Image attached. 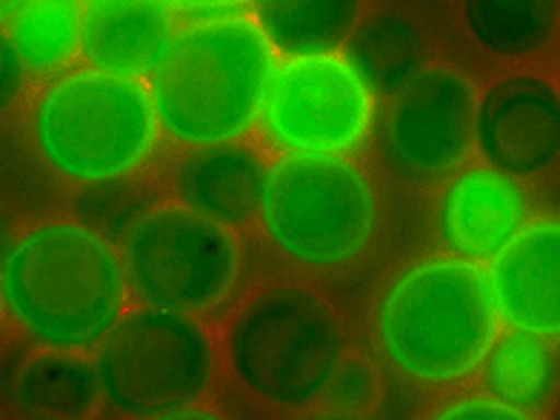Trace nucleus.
I'll use <instances>...</instances> for the list:
<instances>
[{"instance_id":"f257e3e1","label":"nucleus","mask_w":560,"mask_h":420,"mask_svg":"<svg viewBox=\"0 0 560 420\" xmlns=\"http://www.w3.org/2000/svg\"><path fill=\"white\" fill-rule=\"evenodd\" d=\"M0 292L18 324L49 349L74 352L104 340L126 298L118 252L83 223H49L12 244Z\"/></svg>"},{"instance_id":"f03ea898","label":"nucleus","mask_w":560,"mask_h":420,"mask_svg":"<svg viewBox=\"0 0 560 420\" xmlns=\"http://www.w3.org/2000/svg\"><path fill=\"white\" fill-rule=\"evenodd\" d=\"M272 72V46L255 23L226 18L175 32L149 72L158 124L186 147L244 138Z\"/></svg>"},{"instance_id":"7ed1b4c3","label":"nucleus","mask_w":560,"mask_h":420,"mask_svg":"<svg viewBox=\"0 0 560 420\" xmlns=\"http://www.w3.org/2000/svg\"><path fill=\"white\" fill-rule=\"evenodd\" d=\"M498 329L489 275L469 260L427 258L389 280L377 301L386 361L420 384L472 375Z\"/></svg>"},{"instance_id":"20e7f679","label":"nucleus","mask_w":560,"mask_h":420,"mask_svg":"<svg viewBox=\"0 0 560 420\" xmlns=\"http://www.w3.org/2000/svg\"><path fill=\"white\" fill-rule=\"evenodd\" d=\"M149 89L89 69L46 86L35 138L46 163L74 184H106L147 161L158 140Z\"/></svg>"},{"instance_id":"39448f33","label":"nucleus","mask_w":560,"mask_h":420,"mask_svg":"<svg viewBox=\"0 0 560 420\" xmlns=\"http://www.w3.org/2000/svg\"><path fill=\"white\" fill-rule=\"evenodd\" d=\"M260 223L287 258L343 269L363 258L377 232V198L340 155H283L266 170Z\"/></svg>"},{"instance_id":"423d86ee","label":"nucleus","mask_w":560,"mask_h":420,"mask_svg":"<svg viewBox=\"0 0 560 420\" xmlns=\"http://www.w3.org/2000/svg\"><path fill=\"white\" fill-rule=\"evenodd\" d=\"M241 384L280 406L315 400L340 358L332 310L306 289L278 287L252 303L229 338Z\"/></svg>"},{"instance_id":"0eeeda50","label":"nucleus","mask_w":560,"mask_h":420,"mask_svg":"<svg viewBox=\"0 0 560 420\" xmlns=\"http://www.w3.org/2000/svg\"><path fill=\"white\" fill-rule=\"evenodd\" d=\"M97 384L112 409L132 418L184 409L209 384L207 335L180 312H126L101 340Z\"/></svg>"},{"instance_id":"6e6552de","label":"nucleus","mask_w":560,"mask_h":420,"mask_svg":"<svg viewBox=\"0 0 560 420\" xmlns=\"http://www.w3.org/2000/svg\"><path fill=\"white\" fill-rule=\"evenodd\" d=\"M120 266L143 306L198 315L232 287L237 246L226 229L184 203L158 207L124 232Z\"/></svg>"},{"instance_id":"1a4fd4ad","label":"nucleus","mask_w":560,"mask_h":420,"mask_svg":"<svg viewBox=\"0 0 560 420\" xmlns=\"http://www.w3.org/2000/svg\"><path fill=\"white\" fill-rule=\"evenodd\" d=\"M475 92L452 69H423L372 115L386 170L412 186L443 184L475 140Z\"/></svg>"},{"instance_id":"9d476101","label":"nucleus","mask_w":560,"mask_h":420,"mask_svg":"<svg viewBox=\"0 0 560 420\" xmlns=\"http://www.w3.org/2000/svg\"><path fill=\"white\" fill-rule=\"evenodd\" d=\"M258 126L280 155H343L366 135L369 95L340 60L292 58L266 83Z\"/></svg>"},{"instance_id":"9b49d317","label":"nucleus","mask_w":560,"mask_h":420,"mask_svg":"<svg viewBox=\"0 0 560 420\" xmlns=\"http://www.w3.org/2000/svg\"><path fill=\"white\" fill-rule=\"evenodd\" d=\"M480 152L509 175H532L560 158V97L535 78H509L475 118Z\"/></svg>"},{"instance_id":"f8f14e48","label":"nucleus","mask_w":560,"mask_h":420,"mask_svg":"<svg viewBox=\"0 0 560 420\" xmlns=\"http://www.w3.org/2000/svg\"><path fill=\"white\" fill-rule=\"evenodd\" d=\"M492 260L489 283L498 315L515 329L560 335V221L524 226Z\"/></svg>"},{"instance_id":"ddd939ff","label":"nucleus","mask_w":560,"mask_h":420,"mask_svg":"<svg viewBox=\"0 0 560 420\" xmlns=\"http://www.w3.org/2000/svg\"><path fill=\"white\" fill-rule=\"evenodd\" d=\"M526 223V195L509 175L469 170L457 175L441 198L438 232L460 260H492Z\"/></svg>"},{"instance_id":"4468645a","label":"nucleus","mask_w":560,"mask_h":420,"mask_svg":"<svg viewBox=\"0 0 560 420\" xmlns=\"http://www.w3.org/2000/svg\"><path fill=\"white\" fill-rule=\"evenodd\" d=\"M175 26L166 0H86L81 55L95 72L149 78Z\"/></svg>"},{"instance_id":"2eb2a0df","label":"nucleus","mask_w":560,"mask_h":420,"mask_svg":"<svg viewBox=\"0 0 560 420\" xmlns=\"http://www.w3.org/2000/svg\"><path fill=\"white\" fill-rule=\"evenodd\" d=\"M266 170L255 149L235 140L195 147L177 166L175 192L186 209L218 226H246L260 212Z\"/></svg>"},{"instance_id":"dca6fc26","label":"nucleus","mask_w":560,"mask_h":420,"mask_svg":"<svg viewBox=\"0 0 560 420\" xmlns=\"http://www.w3.org/2000/svg\"><path fill=\"white\" fill-rule=\"evenodd\" d=\"M340 49H343V67L375 101L395 95L423 72V44L418 32L412 23L392 12L354 23L352 35Z\"/></svg>"},{"instance_id":"f3484780","label":"nucleus","mask_w":560,"mask_h":420,"mask_svg":"<svg viewBox=\"0 0 560 420\" xmlns=\"http://www.w3.org/2000/svg\"><path fill=\"white\" fill-rule=\"evenodd\" d=\"M361 0H255L258 30L289 58H329L347 44Z\"/></svg>"},{"instance_id":"a211bd4d","label":"nucleus","mask_w":560,"mask_h":420,"mask_svg":"<svg viewBox=\"0 0 560 420\" xmlns=\"http://www.w3.org/2000/svg\"><path fill=\"white\" fill-rule=\"evenodd\" d=\"M483 386L498 404L515 412H535L555 395L558 386V361L540 335L517 329L487 352Z\"/></svg>"},{"instance_id":"6ab92c4d","label":"nucleus","mask_w":560,"mask_h":420,"mask_svg":"<svg viewBox=\"0 0 560 420\" xmlns=\"http://www.w3.org/2000/svg\"><path fill=\"white\" fill-rule=\"evenodd\" d=\"M97 372L72 354H37L23 361L15 404L32 418H81L97 395Z\"/></svg>"},{"instance_id":"aec40b11","label":"nucleus","mask_w":560,"mask_h":420,"mask_svg":"<svg viewBox=\"0 0 560 420\" xmlns=\"http://www.w3.org/2000/svg\"><path fill=\"white\" fill-rule=\"evenodd\" d=\"M558 0H464L466 30L492 55H532L549 44Z\"/></svg>"},{"instance_id":"412c9836","label":"nucleus","mask_w":560,"mask_h":420,"mask_svg":"<svg viewBox=\"0 0 560 420\" xmlns=\"http://www.w3.org/2000/svg\"><path fill=\"white\" fill-rule=\"evenodd\" d=\"M81 0H26L9 18V37L32 74H49L81 52Z\"/></svg>"},{"instance_id":"4be33fe9","label":"nucleus","mask_w":560,"mask_h":420,"mask_svg":"<svg viewBox=\"0 0 560 420\" xmlns=\"http://www.w3.org/2000/svg\"><path fill=\"white\" fill-rule=\"evenodd\" d=\"M326 406L332 409L335 415H363L372 409L377 395V381L375 372L361 363L358 358H343L335 363L332 375L326 377L324 389Z\"/></svg>"},{"instance_id":"5701e85b","label":"nucleus","mask_w":560,"mask_h":420,"mask_svg":"<svg viewBox=\"0 0 560 420\" xmlns=\"http://www.w3.org/2000/svg\"><path fill=\"white\" fill-rule=\"evenodd\" d=\"M23 74H26V67H23L12 37L7 32H0V112L18 97L23 86Z\"/></svg>"},{"instance_id":"b1692460","label":"nucleus","mask_w":560,"mask_h":420,"mask_svg":"<svg viewBox=\"0 0 560 420\" xmlns=\"http://www.w3.org/2000/svg\"><path fill=\"white\" fill-rule=\"evenodd\" d=\"M23 361H26V347H15L0 358V409H9L15 404V384L21 375Z\"/></svg>"},{"instance_id":"393cba45","label":"nucleus","mask_w":560,"mask_h":420,"mask_svg":"<svg viewBox=\"0 0 560 420\" xmlns=\"http://www.w3.org/2000/svg\"><path fill=\"white\" fill-rule=\"evenodd\" d=\"M441 418H521V412L503 404H489V400H464V404L446 406Z\"/></svg>"},{"instance_id":"a878e982","label":"nucleus","mask_w":560,"mask_h":420,"mask_svg":"<svg viewBox=\"0 0 560 420\" xmlns=\"http://www.w3.org/2000/svg\"><path fill=\"white\" fill-rule=\"evenodd\" d=\"M166 3H175V7L180 9H221V7L244 3V0H166Z\"/></svg>"},{"instance_id":"bb28decb","label":"nucleus","mask_w":560,"mask_h":420,"mask_svg":"<svg viewBox=\"0 0 560 420\" xmlns=\"http://www.w3.org/2000/svg\"><path fill=\"white\" fill-rule=\"evenodd\" d=\"M9 249H12V223H9L7 212L0 209V264L7 260Z\"/></svg>"},{"instance_id":"cd10ccee","label":"nucleus","mask_w":560,"mask_h":420,"mask_svg":"<svg viewBox=\"0 0 560 420\" xmlns=\"http://www.w3.org/2000/svg\"><path fill=\"white\" fill-rule=\"evenodd\" d=\"M23 3H26V0H0V21H7V18L15 15Z\"/></svg>"},{"instance_id":"c85d7f7f","label":"nucleus","mask_w":560,"mask_h":420,"mask_svg":"<svg viewBox=\"0 0 560 420\" xmlns=\"http://www.w3.org/2000/svg\"><path fill=\"white\" fill-rule=\"evenodd\" d=\"M558 418H560V409H558Z\"/></svg>"},{"instance_id":"c756f323","label":"nucleus","mask_w":560,"mask_h":420,"mask_svg":"<svg viewBox=\"0 0 560 420\" xmlns=\"http://www.w3.org/2000/svg\"><path fill=\"white\" fill-rule=\"evenodd\" d=\"M558 9H560V0H558Z\"/></svg>"}]
</instances>
